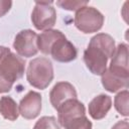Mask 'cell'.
<instances>
[{
  "mask_svg": "<svg viewBox=\"0 0 129 129\" xmlns=\"http://www.w3.org/2000/svg\"><path fill=\"white\" fill-rule=\"evenodd\" d=\"M101 82L105 90L110 93H115L121 91L122 89H127L129 86V78H124L110 72L108 69L101 76Z\"/></svg>",
  "mask_w": 129,
  "mask_h": 129,
  "instance_id": "obj_13",
  "label": "cell"
},
{
  "mask_svg": "<svg viewBox=\"0 0 129 129\" xmlns=\"http://www.w3.org/2000/svg\"><path fill=\"white\" fill-rule=\"evenodd\" d=\"M19 114L27 120L36 118L41 111V96L35 91H29L19 103Z\"/></svg>",
  "mask_w": 129,
  "mask_h": 129,
  "instance_id": "obj_8",
  "label": "cell"
},
{
  "mask_svg": "<svg viewBox=\"0 0 129 129\" xmlns=\"http://www.w3.org/2000/svg\"><path fill=\"white\" fill-rule=\"evenodd\" d=\"M49 54L56 61L70 62L77 58L78 51L76 46L71 41H69L64 35L52 44Z\"/></svg>",
  "mask_w": 129,
  "mask_h": 129,
  "instance_id": "obj_9",
  "label": "cell"
},
{
  "mask_svg": "<svg viewBox=\"0 0 129 129\" xmlns=\"http://www.w3.org/2000/svg\"><path fill=\"white\" fill-rule=\"evenodd\" d=\"M112 107V99L108 95L100 94L89 103V115L94 120L103 119Z\"/></svg>",
  "mask_w": 129,
  "mask_h": 129,
  "instance_id": "obj_12",
  "label": "cell"
},
{
  "mask_svg": "<svg viewBox=\"0 0 129 129\" xmlns=\"http://www.w3.org/2000/svg\"><path fill=\"white\" fill-rule=\"evenodd\" d=\"M24 60L8 47L0 45V93H8L24 75Z\"/></svg>",
  "mask_w": 129,
  "mask_h": 129,
  "instance_id": "obj_2",
  "label": "cell"
},
{
  "mask_svg": "<svg viewBox=\"0 0 129 129\" xmlns=\"http://www.w3.org/2000/svg\"><path fill=\"white\" fill-rule=\"evenodd\" d=\"M108 70L116 75L129 78L128 71V46L126 43H120L112 56Z\"/></svg>",
  "mask_w": 129,
  "mask_h": 129,
  "instance_id": "obj_11",
  "label": "cell"
},
{
  "mask_svg": "<svg viewBox=\"0 0 129 129\" xmlns=\"http://www.w3.org/2000/svg\"><path fill=\"white\" fill-rule=\"evenodd\" d=\"M115 40L107 33H97L94 35L84 51V61L88 70L97 76H102L107 69L109 58L115 52Z\"/></svg>",
  "mask_w": 129,
  "mask_h": 129,
  "instance_id": "obj_1",
  "label": "cell"
},
{
  "mask_svg": "<svg viewBox=\"0 0 129 129\" xmlns=\"http://www.w3.org/2000/svg\"><path fill=\"white\" fill-rule=\"evenodd\" d=\"M104 19V15L97 8L86 5L76 11L74 23L80 31L84 33H93L102 28Z\"/></svg>",
  "mask_w": 129,
  "mask_h": 129,
  "instance_id": "obj_4",
  "label": "cell"
},
{
  "mask_svg": "<svg viewBox=\"0 0 129 129\" xmlns=\"http://www.w3.org/2000/svg\"><path fill=\"white\" fill-rule=\"evenodd\" d=\"M26 79L28 83L40 90H44L53 80V68L47 57H35L29 61Z\"/></svg>",
  "mask_w": 129,
  "mask_h": 129,
  "instance_id": "obj_3",
  "label": "cell"
},
{
  "mask_svg": "<svg viewBox=\"0 0 129 129\" xmlns=\"http://www.w3.org/2000/svg\"><path fill=\"white\" fill-rule=\"evenodd\" d=\"M111 129H129V123L128 120H122L118 121Z\"/></svg>",
  "mask_w": 129,
  "mask_h": 129,
  "instance_id": "obj_21",
  "label": "cell"
},
{
  "mask_svg": "<svg viewBox=\"0 0 129 129\" xmlns=\"http://www.w3.org/2000/svg\"><path fill=\"white\" fill-rule=\"evenodd\" d=\"M57 121L60 126L64 127L72 120L85 116L86 108L78 99H70L62 103L57 109Z\"/></svg>",
  "mask_w": 129,
  "mask_h": 129,
  "instance_id": "obj_7",
  "label": "cell"
},
{
  "mask_svg": "<svg viewBox=\"0 0 129 129\" xmlns=\"http://www.w3.org/2000/svg\"><path fill=\"white\" fill-rule=\"evenodd\" d=\"M62 36H64V34L56 29H48L41 32L39 35H37L38 50H40L44 54H49L52 44Z\"/></svg>",
  "mask_w": 129,
  "mask_h": 129,
  "instance_id": "obj_14",
  "label": "cell"
},
{
  "mask_svg": "<svg viewBox=\"0 0 129 129\" xmlns=\"http://www.w3.org/2000/svg\"><path fill=\"white\" fill-rule=\"evenodd\" d=\"M70 99H78V94L75 87L69 82L56 83L49 92V101L54 109Z\"/></svg>",
  "mask_w": 129,
  "mask_h": 129,
  "instance_id": "obj_10",
  "label": "cell"
},
{
  "mask_svg": "<svg viewBox=\"0 0 129 129\" xmlns=\"http://www.w3.org/2000/svg\"><path fill=\"white\" fill-rule=\"evenodd\" d=\"M88 1H72V0H60L56 2V5L60 8L69 11H77L83 6H86Z\"/></svg>",
  "mask_w": 129,
  "mask_h": 129,
  "instance_id": "obj_19",
  "label": "cell"
},
{
  "mask_svg": "<svg viewBox=\"0 0 129 129\" xmlns=\"http://www.w3.org/2000/svg\"><path fill=\"white\" fill-rule=\"evenodd\" d=\"M12 2L7 0H0V17L4 16L11 8Z\"/></svg>",
  "mask_w": 129,
  "mask_h": 129,
  "instance_id": "obj_20",
  "label": "cell"
},
{
  "mask_svg": "<svg viewBox=\"0 0 129 129\" xmlns=\"http://www.w3.org/2000/svg\"><path fill=\"white\" fill-rule=\"evenodd\" d=\"M33 129H60V127L53 116H43L36 121Z\"/></svg>",
  "mask_w": 129,
  "mask_h": 129,
  "instance_id": "obj_17",
  "label": "cell"
},
{
  "mask_svg": "<svg viewBox=\"0 0 129 129\" xmlns=\"http://www.w3.org/2000/svg\"><path fill=\"white\" fill-rule=\"evenodd\" d=\"M63 128L64 129H92V122L85 115L72 120Z\"/></svg>",
  "mask_w": 129,
  "mask_h": 129,
  "instance_id": "obj_18",
  "label": "cell"
},
{
  "mask_svg": "<svg viewBox=\"0 0 129 129\" xmlns=\"http://www.w3.org/2000/svg\"><path fill=\"white\" fill-rule=\"evenodd\" d=\"M0 114L9 121H15L18 118V106L11 97L3 96L0 98Z\"/></svg>",
  "mask_w": 129,
  "mask_h": 129,
  "instance_id": "obj_15",
  "label": "cell"
},
{
  "mask_svg": "<svg viewBox=\"0 0 129 129\" xmlns=\"http://www.w3.org/2000/svg\"><path fill=\"white\" fill-rule=\"evenodd\" d=\"M128 97L129 93L128 90L125 89L121 92H119L114 99V107L117 110V112L122 115L127 117L128 116Z\"/></svg>",
  "mask_w": 129,
  "mask_h": 129,
  "instance_id": "obj_16",
  "label": "cell"
},
{
  "mask_svg": "<svg viewBox=\"0 0 129 129\" xmlns=\"http://www.w3.org/2000/svg\"><path fill=\"white\" fill-rule=\"evenodd\" d=\"M13 47L17 54L23 57H31L38 52L37 34L31 29L19 31L13 42Z\"/></svg>",
  "mask_w": 129,
  "mask_h": 129,
  "instance_id": "obj_6",
  "label": "cell"
},
{
  "mask_svg": "<svg viewBox=\"0 0 129 129\" xmlns=\"http://www.w3.org/2000/svg\"><path fill=\"white\" fill-rule=\"evenodd\" d=\"M52 1L35 2L31 13V21L37 30L51 29L56 21V12L52 6Z\"/></svg>",
  "mask_w": 129,
  "mask_h": 129,
  "instance_id": "obj_5",
  "label": "cell"
}]
</instances>
